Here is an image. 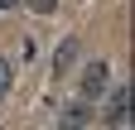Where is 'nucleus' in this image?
<instances>
[{
	"instance_id": "20e7f679",
	"label": "nucleus",
	"mask_w": 135,
	"mask_h": 130,
	"mask_svg": "<svg viewBox=\"0 0 135 130\" xmlns=\"http://www.w3.org/2000/svg\"><path fill=\"white\" fill-rule=\"evenodd\" d=\"M63 121H68V125H82V121H92V101H77V106H68V111H63Z\"/></svg>"
},
{
	"instance_id": "39448f33",
	"label": "nucleus",
	"mask_w": 135,
	"mask_h": 130,
	"mask_svg": "<svg viewBox=\"0 0 135 130\" xmlns=\"http://www.w3.org/2000/svg\"><path fill=\"white\" fill-rule=\"evenodd\" d=\"M29 10H34V14H53V10H58V0H29Z\"/></svg>"
},
{
	"instance_id": "423d86ee",
	"label": "nucleus",
	"mask_w": 135,
	"mask_h": 130,
	"mask_svg": "<svg viewBox=\"0 0 135 130\" xmlns=\"http://www.w3.org/2000/svg\"><path fill=\"white\" fill-rule=\"evenodd\" d=\"M5 92H10V63L0 58V101H5Z\"/></svg>"
},
{
	"instance_id": "0eeeda50",
	"label": "nucleus",
	"mask_w": 135,
	"mask_h": 130,
	"mask_svg": "<svg viewBox=\"0 0 135 130\" xmlns=\"http://www.w3.org/2000/svg\"><path fill=\"white\" fill-rule=\"evenodd\" d=\"M15 5H20V0H0V14H5V10H15Z\"/></svg>"
},
{
	"instance_id": "f03ea898",
	"label": "nucleus",
	"mask_w": 135,
	"mask_h": 130,
	"mask_svg": "<svg viewBox=\"0 0 135 130\" xmlns=\"http://www.w3.org/2000/svg\"><path fill=\"white\" fill-rule=\"evenodd\" d=\"M106 125H126V87H106Z\"/></svg>"
},
{
	"instance_id": "f257e3e1",
	"label": "nucleus",
	"mask_w": 135,
	"mask_h": 130,
	"mask_svg": "<svg viewBox=\"0 0 135 130\" xmlns=\"http://www.w3.org/2000/svg\"><path fill=\"white\" fill-rule=\"evenodd\" d=\"M101 92H106V63H87V72H82V101H101Z\"/></svg>"
},
{
	"instance_id": "7ed1b4c3",
	"label": "nucleus",
	"mask_w": 135,
	"mask_h": 130,
	"mask_svg": "<svg viewBox=\"0 0 135 130\" xmlns=\"http://www.w3.org/2000/svg\"><path fill=\"white\" fill-rule=\"evenodd\" d=\"M73 63H77V39H63V43H58V53H53V77H63Z\"/></svg>"
}]
</instances>
